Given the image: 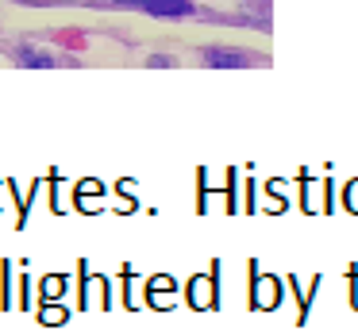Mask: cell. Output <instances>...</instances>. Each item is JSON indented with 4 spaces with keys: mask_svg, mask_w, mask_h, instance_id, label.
<instances>
[{
    "mask_svg": "<svg viewBox=\"0 0 358 331\" xmlns=\"http://www.w3.org/2000/svg\"><path fill=\"white\" fill-rule=\"evenodd\" d=\"M120 8H139V12H150V15H189L193 12V0H112Z\"/></svg>",
    "mask_w": 358,
    "mask_h": 331,
    "instance_id": "cell-1",
    "label": "cell"
},
{
    "mask_svg": "<svg viewBox=\"0 0 358 331\" xmlns=\"http://www.w3.org/2000/svg\"><path fill=\"white\" fill-rule=\"evenodd\" d=\"M204 62L216 66V69H239V66H250L255 54L239 50V46H208V50H204Z\"/></svg>",
    "mask_w": 358,
    "mask_h": 331,
    "instance_id": "cell-2",
    "label": "cell"
},
{
    "mask_svg": "<svg viewBox=\"0 0 358 331\" xmlns=\"http://www.w3.org/2000/svg\"><path fill=\"white\" fill-rule=\"evenodd\" d=\"M20 62H24V66H35V69L55 66V58H50L47 50H39V46H20Z\"/></svg>",
    "mask_w": 358,
    "mask_h": 331,
    "instance_id": "cell-3",
    "label": "cell"
},
{
    "mask_svg": "<svg viewBox=\"0 0 358 331\" xmlns=\"http://www.w3.org/2000/svg\"><path fill=\"white\" fill-rule=\"evenodd\" d=\"M150 66H173V58H166V54H155V58H150Z\"/></svg>",
    "mask_w": 358,
    "mask_h": 331,
    "instance_id": "cell-4",
    "label": "cell"
},
{
    "mask_svg": "<svg viewBox=\"0 0 358 331\" xmlns=\"http://www.w3.org/2000/svg\"><path fill=\"white\" fill-rule=\"evenodd\" d=\"M350 204L358 208V181H355V189H350Z\"/></svg>",
    "mask_w": 358,
    "mask_h": 331,
    "instance_id": "cell-5",
    "label": "cell"
}]
</instances>
